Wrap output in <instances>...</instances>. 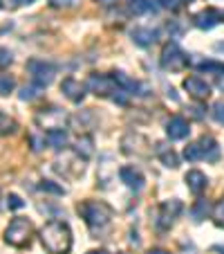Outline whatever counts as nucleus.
<instances>
[{
    "label": "nucleus",
    "instance_id": "1",
    "mask_svg": "<svg viewBox=\"0 0 224 254\" xmlns=\"http://www.w3.org/2000/svg\"><path fill=\"white\" fill-rule=\"evenodd\" d=\"M41 243L49 254H70L72 250V230L63 221H49L41 230Z\"/></svg>",
    "mask_w": 224,
    "mask_h": 254
},
{
    "label": "nucleus",
    "instance_id": "2",
    "mask_svg": "<svg viewBox=\"0 0 224 254\" xmlns=\"http://www.w3.org/2000/svg\"><path fill=\"white\" fill-rule=\"evenodd\" d=\"M79 214L86 221V225L90 227L94 234L103 232L105 227L112 223V207L105 205V202L99 200H86L79 205Z\"/></svg>",
    "mask_w": 224,
    "mask_h": 254
},
{
    "label": "nucleus",
    "instance_id": "3",
    "mask_svg": "<svg viewBox=\"0 0 224 254\" xmlns=\"http://www.w3.org/2000/svg\"><path fill=\"white\" fill-rule=\"evenodd\" d=\"M184 158L188 162H200V160H206V162H215L220 158V146L211 135H202L197 142L188 144L184 149Z\"/></svg>",
    "mask_w": 224,
    "mask_h": 254
},
{
    "label": "nucleus",
    "instance_id": "4",
    "mask_svg": "<svg viewBox=\"0 0 224 254\" xmlns=\"http://www.w3.org/2000/svg\"><path fill=\"white\" fill-rule=\"evenodd\" d=\"M34 225L27 218H14L5 230V243L11 248H27L32 243Z\"/></svg>",
    "mask_w": 224,
    "mask_h": 254
},
{
    "label": "nucleus",
    "instance_id": "5",
    "mask_svg": "<svg viewBox=\"0 0 224 254\" xmlns=\"http://www.w3.org/2000/svg\"><path fill=\"white\" fill-rule=\"evenodd\" d=\"M159 63H162V67L168 72H181L188 67L191 59H188V54L177 43H166L162 50V57H159Z\"/></svg>",
    "mask_w": 224,
    "mask_h": 254
},
{
    "label": "nucleus",
    "instance_id": "6",
    "mask_svg": "<svg viewBox=\"0 0 224 254\" xmlns=\"http://www.w3.org/2000/svg\"><path fill=\"white\" fill-rule=\"evenodd\" d=\"M27 72H29V77H32V81L36 83V86L45 88L54 81L56 67H54L49 61H43V59H32V61H27Z\"/></svg>",
    "mask_w": 224,
    "mask_h": 254
},
{
    "label": "nucleus",
    "instance_id": "7",
    "mask_svg": "<svg viewBox=\"0 0 224 254\" xmlns=\"http://www.w3.org/2000/svg\"><path fill=\"white\" fill-rule=\"evenodd\" d=\"M88 90L96 97H110V99H112V95L119 90V86H117L112 74L94 72V74H90V79H88Z\"/></svg>",
    "mask_w": 224,
    "mask_h": 254
},
{
    "label": "nucleus",
    "instance_id": "8",
    "mask_svg": "<svg viewBox=\"0 0 224 254\" xmlns=\"http://www.w3.org/2000/svg\"><path fill=\"white\" fill-rule=\"evenodd\" d=\"M179 211H181V202L179 200H166V202H162L159 205V211H157V230H162V232H166V230H171V225L175 223V218L179 216Z\"/></svg>",
    "mask_w": 224,
    "mask_h": 254
},
{
    "label": "nucleus",
    "instance_id": "9",
    "mask_svg": "<svg viewBox=\"0 0 224 254\" xmlns=\"http://www.w3.org/2000/svg\"><path fill=\"white\" fill-rule=\"evenodd\" d=\"M184 90L197 101L209 99V95H211V86L202 77H186L184 79Z\"/></svg>",
    "mask_w": 224,
    "mask_h": 254
},
{
    "label": "nucleus",
    "instance_id": "10",
    "mask_svg": "<svg viewBox=\"0 0 224 254\" xmlns=\"http://www.w3.org/2000/svg\"><path fill=\"white\" fill-rule=\"evenodd\" d=\"M61 90H63V95H65L67 99L72 101V104H81L83 97H86L88 86H83V83H81V81H77L74 77H67V79H63Z\"/></svg>",
    "mask_w": 224,
    "mask_h": 254
},
{
    "label": "nucleus",
    "instance_id": "11",
    "mask_svg": "<svg viewBox=\"0 0 224 254\" xmlns=\"http://www.w3.org/2000/svg\"><path fill=\"white\" fill-rule=\"evenodd\" d=\"M188 133H191V124L184 117L175 115L166 122V135L171 139H184V137H188Z\"/></svg>",
    "mask_w": 224,
    "mask_h": 254
},
{
    "label": "nucleus",
    "instance_id": "12",
    "mask_svg": "<svg viewBox=\"0 0 224 254\" xmlns=\"http://www.w3.org/2000/svg\"><path fill=\"white\" fill-rule=\"evenodd\" d=\"M119 178H121V183L126 185V187H130V189H134V191H139V189H143V176H141V171L139 169H134V167H121L119 169Z\"/></svg>",
    "mask_w": 224,
    "mask_h": 254
},
{
    "label": "nucleus",
    "instance_id": "13",
    "mask_svg": "<svg viewBox=\"0 0 224 254\" xmlns=\"http://www.w3.org/2000/svg\"><path fill=\"white\" fill-rule=\"evenodd\" d=\"M220 18H222V14H220L218 9H213V7H209V9H202L200 14H195L193 23L200 29H213L215 25L220 23Z\"/></svg>",
    "mask_w": 224,
    "mask_h": 254
},
{
    "label": "nucleus",
    "instance_id": "14",
    "mask_svg": "<svg viewBox=\"0 0 224 254\" xmlns=\"http://www.w3.org/2000/svg\"><path fill=\"white\" fill-rule=\"evenodd\" d=\"M184 180H186V187H188V191L195 193V196H200V193L206 189V185H209V178H206L202 171H197V169H193V171L186 173Z\"/></svg>",
    "mask_w": 224,
    "mask_h": 254
},
{
    "label": "nucleus",
    "instance_id": "15",
    "mask_svg": "<svg viewBox=\"0 0 224 254\" xmlns=\"http://www.w3.org/2000/svg\"><path fill=\"white\" fill-rule=\"evenodd\" d=\"M155 153H157V158L162 160L164 167H168V169H177V167H179V155H177L175 151L168 146V144L159 142L157 146H155Z\"/></svg>",
    "mask_w": 224,
    "mask_h": 254
},
{
    "label": "nucleus",
    "instance_id": "16",
    "mask_svg": "<svg viewBox=\"0 0 224 254\" xmlns=\"http://www.w3.org/2000/svg\"><path fill=\"white\" fill-rule=\"evenodd\" d=\"M124 139L133 142V146H124V153H128V155H148V142H146V137H143V135L128 133Z\"/></svg>",
    "mask_w": 224,
    "mask_h": 254
},
{
    "label": "nucleus",
    "instance_id": "17",
    "mask_svg": "<svg viewBox=\"0 0 224 254\" xmlns=\"http://www.w3.org/2000/svg\"><path fill=\"white\" fill-rule=\"evenodd\" d=\"M130 36H133V41L139 48H148V45H153L157 41V32L150 27H134Z\"/></svg>",
    "mask_w": 224,
    "mask_h": 254
},
{
    "label": "nucleus",
    "instance_id": "18",
    "mask_svg": "<svg viewBox=\"0 0 224 254\" xmlns=\"http://www.w3.org/2000/svg\"><path fill=\"white\" fill-rule=\"evenodd\" d=\"M45 142H47L52 149H56V151L65 149V146H67V130H63V128L45 130Z\"/></svg>",
    "mask_w": 224,
    "mask_h": 254
},
{
    "label": "nucleus",
    "instance_id": "19",
    "mask_svg": "<svg viewBox=\"0 0 224 254\" xmlns=\"http://www.w3.org/2000/svg\"><path fill=\"white\" fill-rule=\"evenodd\" d=\"M200 70L202 72H211L215 79V86L224 92V63H215V61H204L200 63Z\"/></svg>",
    "mask_w": 224,
    "mask_h": 254
},
{
    "label": "nucleus",
    "instance_id": "20",
    "mask_svg": "<svg viewBox=\"0 0 224 254\" xmlns=\"http://www.w3.org/2000/svg\"><path fill=\"white\" fill-rule=\"evenodd\" d=\"M74 151H77V155H81V160L92 158V155H94V142H92L90 135H83V137H79Z\"/></svg>",
    "mask_w": 224,
    "mask_h": 254
},
{
    "label": "nucleus",
    "instance_id": "21",
    "mask_svg": "<svg viewBox=\"0 0 224 254\" xmlns=\"http://www.w3.org/2000/svg\"><path fill=\"white\" fill-rule=\"evenodd\" d=\"M18 124L14 117H9L5 111H0V135H14Z\"/></svg>",
    "mask_w": 224,
    "mask_h": 254
},
{
    "label": "nucleus",
    "instance_id": "22",
    "mask_svg": "<svg viewBox=\"0 0 224 254\" xmlns=\"http://www.w3.org/2000/svg\"><path fill=\"white\" fill-rule=\"evenodd\" d=\"M16 88V79L7 72H0V97H7L9 92H14Z\"/></svg>",
    "mask_w": 224,
    "mask_h": 254
},
{
    "label": "nucleus",
    "instance_id": "23",
    "mask_svg": "<svg viewBox=\"0 0 224 254\" xmlns=\"http://www.w3.org/2000/svg\"><path fill=\"white\" fill-rule=\"evenodd\" d=\"M209 211H211V207H209V202L206 200H197L195 205H193V209H191V216H193V221H204L206 216H209Z\"/></svg>",
    "mask_w": 224,
    "mask_h": 254
},
{
    "label": "nucleus",
    "instance_id": "24",
    "mask_svg": "<svg viewBox=\"0 0 224 254\" xmlns=\"http://www.w3.org/2000/svg\"><path fill=\"white\" fill-rule=\"evenodd\" d=\"M128 9L133 14H146L153 9V2L150 0H128Z\"/></svg>",
    "mask_w": 224,
    "mask_h": 254
},
{
    "label": "nucleus",
    "instance_id": "25",
    "mask_svg": "<svg viewBox=\"0 0 224 254\" xmlns=\"http://www.w3.org/2000/svg\"><path fill=\"white\" fill-rule=\"evenodd\" d=\"M79 2L81 0H49V5L56 9H74V7H79Z\"/></svg>",
    "mask_w": 224,
    "mask_h": 254
},
{
    "label": "nucleus",
    "instance_id": "26",
    "mask_svg": "<svg viewBox=\"0 0 224 254\" xmlns=\"http://www.w3.org/2000/svg\"><path fill=\"white\" fill-rule=\"evenodd\" d=\"M41 189H43V191H49V193H56V196H63V193H65V189L54 185L52 180H43V183H41Z\"/></svg>",
    "mask_w": 224,
    "mask_h": 254
},
{
    "label": "nucleus",
    "instance_id": "27",
    "mask_svg": "<svg viewBox=\"0 0 224 254\" xmlns=\"http://www.w3.org/2000/svg\"><path fill=\"white\" fill-rule=\"evenodd\" d=\"M211 115H213V120L218 122V124L224 126V101H218V104H213V111H211Z\"/></svg>",
    "mask_w": 224,
    "mask_h": 254
},
{
    "label": "nucleus",
    "instance_id": "28",
    "mask_svg": "<svg viewBox=\"0 0 224 254\" xmlns=\"http://www.w3.org/2000/svg\"><path fill=\"white\" fill-rule=\"evenodd\" d=\"M213 218H215V225H220V227H224V198L215 205V209H213Z\"/></svg>",
    "mask_w": 224,
    "mask_h": 254
},
{
    "label": "nucleus",
    "instance_id": "29",
    "mask_svg": "<svg viewBox=\"0 0 224 254\" xmlns=\"http://www.w3.org/2000/svg\"><path fill=\"white\" fill-rule=\"evenodd\" d=\"M34 97H39V86L34 83V86H25L23 90H20V99L23 101H29V99H34Z\"/></svg>",
    "mask_w": 224,
    "mask_h": 254
},
{
    "label": "nucleus",
    "instance_id": "30",
    "mask_svg": "<svg viewBox=\"0 0 224 254\" xmlns=\"http://www.w3.org/2000/svg\"><path fill=\"white\" fill-rule=\"evenodd\" d=\"M7 207H9V209H20V207H25V202L20 200V196L9 193V196H7Z\"/></svg>",
    "mask_w": 224,
    "mask_h": 254
},
{
    "label": "nucleus",
    "instance_id": "31",
    "mask_svg": "<svg viewBox=\"0 0 224 254\" xmlns=\"http://www.w3.org/2000/svg\"><path fill=\"white\" fill-rule=\"evenodd\" d=\"M11 63V52L5 48H0V67H7Z\"/></svg>",
    "mask_w": 224,
    "mask_h": 254
},
{
    "label": "nucleus",
    "instance_id": "32",
    "mask_svg": "<svg viewBox=\"0 0 224 254\" xmlns=\"http://www.w3.org/2000/svg\"><path fill=\"white\" fill-rule=\"evenodd\" d=\"M162 7H166V9H177L179 7V0H157Z\"/></svg>",
    "mask_w": 224,
    "mask_h": 254
},
{
    "label": "nucleus",
    "instance_id": "33",
    "mask_svg": "<svg viewBox=\"0 0 224 254\" xmlns=\"http://www.w3.org/2000/svg\"><path fill=\"white\" fill-rule=\"evenodd\" d=\"M2 5H7V7H11V9H16V7H20V5H25L27 0H0Z\"/></svg>",
    "mask_w": 224,
    "mask_h": 254
},
{
    "label": "nucleus",
    "instance_id": "34",
    "mask_svg": "<svg viewBox=\"0 0 224 254\" xmlns=\"http://www.w3.org/2000/svg\"><path fill=\"white\" fill-rule=\"evenodd\" d=\"M148 254H171V252L164 248H153V250H148Z\"/></svg>",
    "mask_w": 224,
    "mask_h": 254
},
{
    "label": "nucleus",
    "instance_id": "35",
    "mask_svg": "<svg viewBox=\"0 0 224 254\" xmlns=\"http://www.w3.org/2000/svg\"><path fill=\"white\" fill-rule=\"evenodd\" d=\"M96 2H99V5H112L115 0H96Z\"/></svg>",
    "mask_w": 224,
    "mask_h": 254
},
{
    "label": "nucleus",
    "instance_id": "36",
    "mask_svg": "<svg viewBox=\"0 0 224 254\" xmlns=\"http://www.w3.org/2000/svg\"><path fill=\"white\" fill-rule=\"evenodd\" d=\"M88 254H108V252H105V250H90Z\"/></svg>",
    "mask_w": 224,
    "mask_h": 254
}]
</instances>
